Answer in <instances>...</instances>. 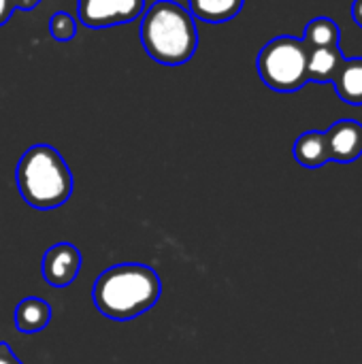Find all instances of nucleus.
<instances>
[{"mask_svg": "<svg viewBox=\"0 0 362 364\" xmlns=\"http://www.w3.org/2000/svg\"><path fill=\"white\" fill-rule=\"evenodd\" d=\"M331 162L350 164L362 156V126L354 119H339L326 132Z\"/></svg>", "mask_w": 362, "mask_h": 364, "instance_id": "nucleus-7", "label": "nucleus"}, {"mask_svg": "<svg viewBox=\"0 0 362 364\" xmlns=\"http://www.w3.org/2000/svg\"><path fill=\"white\" fill-rule=\"evenodd\" d=\"M49 34L51 38L60 41V43H66V41H73L75 34H77V21L70 13L66 11H58L51 15L49 19Z\"/></svg>", "mask_w": 362, "mask_h": 364, "instance_id": "nucleus-14", "label": "nucleus"}, {"mask_svg": "<svg viewBox=\"0 0 362 364\" xmlns=\"http://www.w3.org/2000/svg\"><path fill=\"white\" fill-rule=\"evenodd\" d=\"M245 0H190L188 11L194 19L207 21V23H224L235 19Z\"/></svg>", "mask_w": 362, "mask_h": 364, "instance_id": "nucleus-12", "label": "nucleus"}, {"mask_svg": "<svg viewBox=\"0 0 362 364\" xmlns=\"http://www.w3.org/2000/svg\"><path fill=\"white\" fill-rule=\"evenodd\" d=\"M141 45L164 66L186 64L198 47L192 13L175 0H156L141 15Z\"/></svg>", "mask_w": 362, "mask_h": 364, "instance_id": "nucleus-2", "label": "nucleus"}, {"mask_svg": "<svg viewBox=\"0 0 362 364\" xmlns=\"http://www.w3.org/2000/svg\"><path fill=\"white\" fill-rule=\"evenodd\" d=\"M294 160L305 168H320L331 162L326 134L320 130H307L294 141Z\"/></svg>", "mask_w": 362, "mask_h": 364, "instance_id": "nucleus-10", "label": "nucleus"}, {"mask_svg": "<svg viewBox=\"0 0 362 364\" xmlns=\"http://www.w3.org/2000/svg\"><path fill=\"white\" fill-rule=\"evenodd\" d=\"M352 17H354V21L362 28V0H354L352 2Z\"/></svg>", "mask_w": 362, "mask_h": 364, "instance_id": "nucleus-17", "label": "nucleus"}, {"mask_svg": "<svg viewBox=\"0 0 362 364\" xmlns=\"http://www.w3.org/2000/svg\"><path fill=\"white\" fill-rule=\"evenodd\" d=\"M49 320H51L49 303H45L43 299H36V296L23 299L15 307V314H13L15 328L23 335H36V333L45 331Z\"/></svg>", "mask_w": 362, "mask_h": 364, "instance_id": "nucleus-8", "label": "nucleus"}, {"mask_svg": "<svg viewBox=\"0 0 362 364\" xmlns=\"http://www.w3.org/2000/svg\"><path fill=\"white\" fill-rule=\"evenodd\" d=\"M341 38V28L329 19V17H316L307 23L303 32V43L307 49H318V47H333L339 45Z\"/></svg>", "mask_w": 362, "mask_h": 364, "instance_id": "nucleus-13", "label": "nucleus"}, {"mask_svg": "<svg viewBox=\"0 0 362 364\" xmlns=\"http://www.w3.org/2000/svg\"><path fill=\"white\" fill-rule=\"evenodd\" d=\"M162 294L160 275L139 262L115 264L102 271L92 290L96 309L117 322H128L149 311Z\"/></svg>", "mask_w": 362, "mask_h": 364, "instance_id": "nucleus-1", "label": "nucleus"}, {"mask_svg": "<svg viewBox=\"0 0 362 364\" xmlns=\"http://www.w3.org/2000/svg\"><path fill=\"white\" fill-rule=\"evenodd\" d=\"M307 58L309 49L297 36L271 38L256 58V68L262 83L282 94L299 92L307 85Z\"/></svg>", "mask_w": 362, "mask_h": 364, "instance_id": "nucleus-4", "label": "nucleus"}, {"mask_svg": "<svg viewBox=\"0 0 362 364\" xmlns=\"http://www.w3.org/2000/svg\"><path fill=\"white\" fill-rule=\"evenodd\" d=\"M15 183L32 209L51 211L73 194V173L62 154L47 143L28 147L15 168Z\"/></svg>", "mask_w": 362, "mask_h": 364, "instance_id": "nucleus-3", "label": "nucleus"}, {"mask_svg": "<svg viewBox=\"0 0 362 364\" xmlns=\"http://www.w3.org/2000/svg\"><path fill=\"white\" fill-rule=\"evenodd\" d=\"M13 11H15L13 0H0V26H4L11 19Z\"/></svg>", "mask_w": 362, "mask_h": 364, "instance_id": "nucleus-16", "label": "nucleus"}, {"mask_svg": "<svg viewBox=\"0 0 362 364\" xmlns=\"http://www.w3.org/2000/svg\"><path fill=\"white\" fill-rule=\"evenodd\" d=\"M341 62H344V53H341L339 45L309 49V58H307V77H309V81L331 83L335 79Z\"/></svg>", "mask_w": 362, "mask_h": 364, "instance_id": "nucleus-11", "label": "nucleus"}, {"mask_svg": "<svg viewBox=\"0 0 362 364\" xmlns=\"http://www.w3.org/2000/svg\"><path fill=\"white\" fill-rule=\"evenodd\" d=\"M38 2H41V0H13L15 9H21V11H30V9H34Z\"/></svg>", "mask_w": 362, "mask_h": 364, "instance_id": "nucleus-18", "label": "nucleus"}, {"mask_svg": "<svg viewBox=\"0 0 362 364\" xmlns=\"http://www.w3.org/2000/svg\"><path fill=\"white\" fill-rule=\"evenodd\" d=\"M331 83L335 85L337 96L346 105L362 107V58H350V60L344 58Z\"/></svg>", "mask_w": 362, "mask_h": 364, "instance_id": "nucleus-9", "label": "nucleus"}, {"mask_svg": "<svg viewBox=\"0 0 362 364\" xmlns=\"http://www.w3.org/2000/svg\"><path fill=\"white\" fill-rule=\"evenodd\" d=\"M41 269L51 288H66L81 271V252L73 243H55L45 252Z\"/></svg>", "mask_w": 362, "mask_h": 364, "instance_id": "nucleus-6", "label": "nucleus"}, {"mask_svg": "<svg viewBox=\"0 0 362 364\" xmlns=\"http://www.w3.org/2000/svg\"><path fill=\"white\" fill-rule=\"evenodd\" d=\"M0 364H23L9 348V343H0Z\"/></svg>", "mask_w": 362, "mask_h": 364, "instance_id": "nucleus-15", "label": "nucleus"}, {"mask_svg": "<svg viewBox=\"0 0 362 364\" xmlns=\"http://www.w3.org/2000/svg\"><path fill=\"white\" fill-rule=\"evenodd\" d=\"M145 0H77V17L85 28H111L139 19Z\"/></svg>", "mask_w": 362, "mask_h": 364, "instance_id": "nucleus-5", "label": "nucleus"}]
</instances>
